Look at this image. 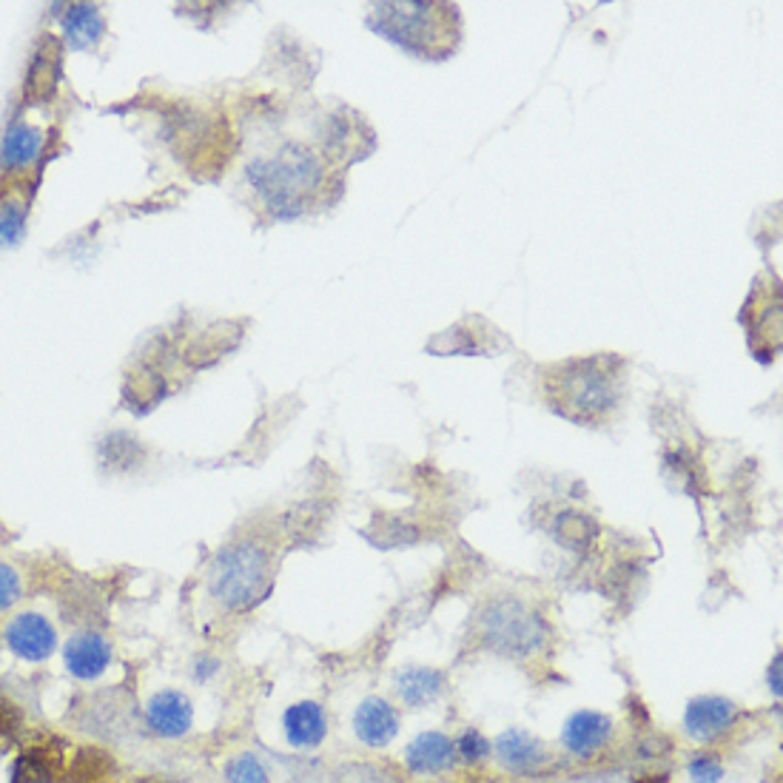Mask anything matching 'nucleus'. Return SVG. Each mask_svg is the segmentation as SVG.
Wrapping results in <instances>:
<instances>
[{"mask_svg":"<svg viewBox=\"0 0 783 783\" xmlns=\"http://www.w3.org/2000/svg\"><path fill=\"white\" fill-rule=\"evenodd\" d=\"M624 396V360L610 354L559 362L545 371V399L553 414L579 425L607 419Z\"/></svg>","mask_w":783,"mask_h":783,"instance_id":"f257e3e1","label":"nucleus"},{"mask_svg":"<svg viewBox=\"0 0 783 783\" xmlns=\"http://www.w3.org/2000/svg\"><path fill=\"white\" fill-rule=\"evenodd\" d=\"M365 23L385 41L422 61H444L462 41V18L453 3H376Z\"/></svg>","mask_w":783,"mask_h":783,"instance_id":"f03ea898","label":"nucleus"},{"mask_svg":"<svg viewBox=\"0 0 783 783\" xmlns=\"http://www.w3.org/2000/svg\"><path fill=\"white\" fill-rule=\"evenodd\" d=\"M248 183L273 217H300L320 194L325 169L320 154L305 146L288 143L277 154L254 160L248 165Z\"/></svg>","mask_w":783,"mask_h":783,"instance_id":"7ed1b4c3","label":"nucleus"},{"mask_svg":"<svg viewBox=\"0 0 783 783\" xmlns=\"http://www.w3.org/2000/svg\"><path fill=\"white\" fill-rule=\"evenodd\" d=\"M273 556L257 538H239L214 556L208 593L228 613H248L271 596Z\"/></svg>","mask_w":783,"mask_h":783,"instance_id":"20e7f679","label":"nucleus"},{"mask_svg":"<svg viewBox=\"0 0 783 783\" xmlns=\"http://www.w3.org/2000/svg\"><path fill=\"white\" fill-rule=\"evenodd\" d=\"M476 630L484 647L504 658H530L547 644V621L522 599L487 601Z\"/></svg>","mask_w":783,"mask_h":783,"instance_id":"39448f33","label":"nucleus"},{"mask_svg":"<svg viewBox=\"0 0 783 783\" xmlns=\"http://www.w3.org/2000/svg\"><path fill=\"white\" fill-rule=\"evenodd\" d=\"M75 723L81 732L100 741H124L126 736H131V729L143 723V716L124 689H100L81 704Z\"/></svg>","mask_w":783,"mask_h":783,"instance_id":"423d86ee","label":"nucleus"},{"mask_svg":"<svg viewBox=\"0 0 783 783\" xmlns=\"http://www.w3.org/2000/svg\"><path fill=\"white\" fill-rule=\"evenodd\" d=\"M63 669L77 684H95L115 664V644L100 630L83 626L63 641Z\"/></svg>","mask_w":783,"mask_h":783,"instance_id":"0eeeda50","label":"nucleus"},{"mask_svg":"<svg viewBox=\"0 0 783 783\" xmlns=\"http://www.w3.org/2000/svg\"><path fill=\"white\" fill-rule=\"evenodd\" d=\"M3 647L26 664H43L61 650L57 626L37 610H23L3 626Z\"/></svg>","mask_w":783,"mask_h":783,"instance_id":"6e6552de","label":"nucleus"},{"mask_svg":"<svg viewBox=\"0 0 783 783\" xmlns=\"http://www.w3.org/2000/svg\"><path fill=\"white\" fill-rule=\"evenodd\" d=\"M143 729L160 741H183L194 729V704L180 689H160L146 701Z\"/></svg>","mask_w":783,"mask_h":783,"instance_id":"1a4fd4ad","label":"nucleus"},{"mask_svg":"<svg viewBox=\"0 0 783 783\" xmlns=\"http://www.w3.org/2000/svg\"><path fill=\"white\" fill-rule=\"evenodd\" d=\"M741 721L736 701L721 695H698L684 709V729L695 743H718Z\"/></svg>","mask_w":783,"mask_h":783,"instance_id":"9d476101","label":"nucleus"},{"mask_svg":"<svg viewBox=\"0 0 783 783\" xmlns=\"http://www.w3.org/2000/svg\"><path fill=\"white\" fill-rule=\"evenodd\" d=\"M613 741V718L596 709H579L561 727V747L579 761H593Z\"/></svg>","mask_w":783,"mask_h":783,"instance_id":"9b49d317","label":"nucleus"},{"mask_svg":"<svg viewBox=\"0 0 783 783\" xmlns=\"http://www.w3.org/2000/svg\"><path fill=\"white\" fill-rule=\"evenodd\" d=\"M493 755L498 766L511 775H538L550 766L553 755L545 741L525 732V729H507L493 743Z\"/></svg>","mask_w":783,"mask_h":783,"instance_id":"f8f14e48","label":"nucleus"},{"mask_svg":"<svg viewBox=\"0 0 783 783\" xmlns=\"http://www.w3.org/2000/svg\"><path fill=\"white\" fill-rule=\"evenodd\" d=\"M356 741L371 747V750H385L388 743H394V738L399 736V709L379 695H368L365 701H360V707L354 709L351 718Z\"/></svg>","mask_w":783,"mask_h":783,"instance_id":"ddd939ff","label":"nucleus"},{"mask_svg":"<svg viewBox=\"0 0 783 783\" xmlns=\"http://www.w3.org/2000/svg\"><path fill=\"white\" fill-rule=\"evenodd\" d=\"M328 712L320 701H297L282 712V736L297 752L320 750L328 738Z\"/></svg>","mask_w":783,"mask_h":783,"instance_id":"4468645a","label":"nucleus"},{"mask_svg":"<svg viewBox=\"0 0 783 783\" xmlns=\"http://www.w3.org/2000/svg\"><path fill=\"white\" fill-rule=\"evenodd\" d=\"M459 763L453 738L444 732H422L405 747V770L419 777H437Z\"/></svg>","mask_w":783,"mask_h":783,"instance_id":"2eb2a0df","label":"nucleus"},{"mask_svg":"<svg viewBox=\"0 0 783 783\" xmlns=\"http://www.w3.org/2000/svg\"><path fill=\"white\" fill-rule=\"evenodd\" d=\"M444 673L433 667H405L396 675V695L410 709H422L437 704L444 695Z\"/></svg>","mask_w":783,"mask_h":783,"instance_id":"dca6fc26","label":"nucleus"},{"mask_svg":"<svg viewBox=\"0 0 783 783\" xmlns=\"http://www.w3.org/2000/svg\"><path fill=\"white\" fill-rule=\"evenodd\" d=\"M43 135L26 124H14L0 143V165L7 171H23L41 157Z\"/></svg>","mask_w":783,"mask_h":783,"instance_id":"f3484780","label":"nucleus"},{"mask_svg":"<svg viewBox=\"0 0 783 783\" xmlns=\"http://www.w3.org/2000/svg\"><path fill=\"white\" fill-rule=\"evenodd\" d=\"M63 29H66V41L75 49L95 46L103 37V14L97 7L89 3H77L68 7L66 18H63Z\"/></svg>","mask_w":783,"mask_h":783,"instance_id":"a211bd4d","label":"nucleus"},{"mask_svg":"<svg viewBox=\"0 0 783 783\" xmlns=\"http://www.w3.org/2000/svg\"><path fill=\"white\" fill-rule=\"evenodd\" d=\"M225 783H273L268 763L257 755V752H239V755L228 758L223 766Z\"/></svg>","mask_w":783,"mask_h":783,"instance_id":"6ab92c4d","label":"nucleus"},{"mask_svg":"<svg viewBox=\"0 0 783 783\" xmlns=\"http://www.w3.org/2000/svg\"><path fill=\"white\" fill-rule=\"evenodd\" d=\"M23 232H26V208L18 200H3L0 203V246L21 243Z\"/></svg>","mask_w":783,"mask_h":783,"instance_id":"aec40b11","label":"nucleus"},{"mask_svg":"<svg viewBox=\"0 0 783 783\" xmlns=\"http://www.w3.org/2000/svg\"><path fill=\"white\" fill-rule=\"evenodd\" d=\"M457 747V758L468 766H479V763L491 761L493 755V743L479 732V729H464L462 736L453 741Z\"/></svg>","mask_w":783,"mask_h":783,"instance_id":"412c9836","label":"nucleus"},{"mask_svg":"<svg viewBox=\"0 0 783 783\" xmlns=\"http://www.w3.org/2000/svg\"><path fill=\"white\" fill-rule=\"evenodd\" d=\"M9 783H55V772L49 758L41 755H21L14 763Z\"/></svg>","mask_w":783,"mask_h":783,"instance_id":"4be33fe9","label":"nucleus"},{"mask_svg":"<svg viewBox=\"0 0 783 783\" xmlns=\"http://www.w3.org/2000/svg\"><path fill=\"white\" fill-rule=\"evenodd\" d=\"M23 596V576L21 570L9 561L0 559V613L12 610Z\"/></svg>","mask_w":783,"mask_h":783,"instance_id":"5701e85b","label":"nucleus"},{"mask_svg":"<svg viewBox=\"0 0 783 783\" xmlns=\"http://www.w3.org/2000/svg\"><path fill=\"white\" fill-rule=\"evenodd\" d=\"M687 772L693 783H723V775H727L721 758L712 755V752L695 755L693 761L687 763Z\"/></svg>","mask_w":783,"mask_h":783,"instance_id":"b1692460","label":"nucleus"},{"mask_svg":"<svg viewBox=\"0 0 783 783\" xmlns=\"http://www.w3.org/2000/svg\"><path fill=\"white\" fill-rule=\"evenodd\" d=\"M219 658H214V655H197V658L191 661V682L194 684H208L214 678V675L219 673Z\"/></svg>","mask_w":783,"mask_h":783,"instance_id":"393cba45","label":"nucleus"},{"mask_svg":"<svg viewBox=\"0 0 783 783\" xmlns=\"http://www.w3.org/2000/svg\"><path fill=\"white\" fill-rule=\"evenodd\" d=\"M770 689H772V695H781V653L775 655V661H772V667H770Z\"/></svg>","mask_w":783,"mask_h":783,"instance_id":"a878e982","label":"nucleus"}]
</instances>
